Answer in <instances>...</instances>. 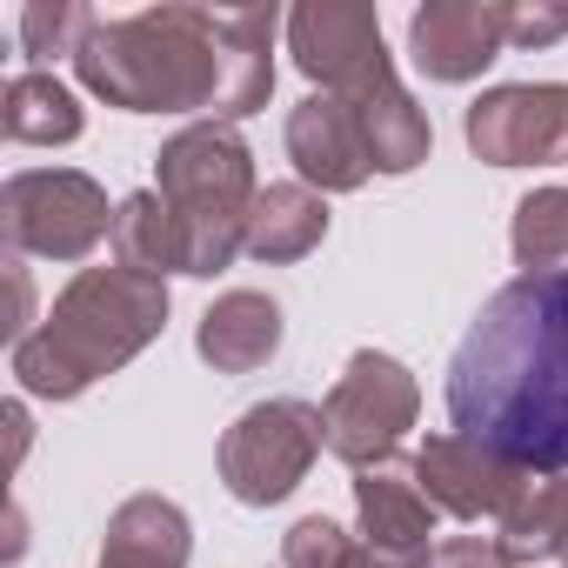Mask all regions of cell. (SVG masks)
Wrapping results in <instances>:
<instances>
[{
	"instance_id": "11",
	"label": "cell",
	"mask_w": 568,
	"mask_h": 568,
	"mask_svg": "<svg viewBox=\"0 0 568 568\" xmlns=\"http://www.w3.org/2000/svg\"><path fill=\"white\" fill-rule=\"evenodd\" d=\"M288 34H295V61L315 81H328L335 94H348V88H362L368 74L388 68L375 8H302L288 21Z\"/></svg>"
},
{
	"instance_id": "6",
	"label": "cell",
	"mask_w": 568,
	"mask_h": 568,
	"mask_svg": "<svg viewBox=\"0 0 568 568\" xmlns=\"http://www.w3.org/2000/svg\"><path fill=\"white\" fill-rule=\"evenodd\" d=\"M322 422H328V448H335L342 462H355V468L375 462V468H382L388 448L402 442V428L415 422V382H408V368H402L395 355L362 348V355L348 362V375L335 382Z\"/></svg>"
},
{
	"instance_id": "3",
	"label": "cell",
	"mask_w": 568,
	"mask_h": 568,
	"mask_svg": "<svg viewBox=\"0 0 568 568\" xmlns=\"http://www.w3.org/2000/svg\"><path fill=\"white\" fill-rule=\"evenodd\" d=\"M161 315H168L161 274L88 267L61 295V308L48 315V328L14 342V375L34 395H81L94 375H108L134 348H148L161 335Z\"/></svg>"
},
{
	"instance_id": "12",
	"label": "cell",
	"mask_w": 568,
	"mask_h": 568,
	"mask_svg": "<svg viewBox=\"0 0 568 568\" xmlns=\"http://www.w3.org/2000/svg\"><path fill=\"white\" fill-rule=\"evenodd\" d=\"M288 154H295L302 181H315V187H362L375 168L368 134L342 94H315L288 114Z\"/></svg>"
},
{
	"instance_id": "14",
	"label": "cell",
	"mask_w": 568,
	"mask_h": 568,
	"mask_svg": "<svg viewBox=\"0 0 568 568\" xmlns=\"http://www.w3.org/2000/svg\"><path fill=\"white\" fill-rule=\"evenodd\" d=\"M342 101L355 108V121H362L368 154H375L382 174H408L415 161H428V121H422V108L402 94V81H395L388 68L368 74L362 88H348Z\"/></svg>"
},
{
	"instance_id": "17",
	"label": "cell",
	"mask_w": 568,
	"mask_h": 568,
	"mask_svg": "<svg viewBox=\"0 0 568 568\" xmlns=\"http://www.w3.org/2000/svg\"><path fill=\"white\" fill-rule=\"evenodd\" d=\"M328 234V207L308 187H261L254 214H247V254L254 261H295Z\"/></svg>"
},
{
	"instance_id": "16",
	"label": "cell",
	"mask_w": 568,
	"mask_h": 568,
	"mask_svg": "<svg viewBox=\"0 0 568 568\" xmlns=\"http://www.w3.org/2000/svg\"><path fill=\"white\" fill-rule=\"evenodd\" d=\"M101 568H187V515L161 495H134L108 528Z\"/></svg>"
},
{
	"instance_id": "20",
	"label": "cell",
	"mask_w": 568,
	"mask_h": 568,
	"mask_svg": "<svg viewBox=\"0 0 568 568\" xmlns=\"http://www.w3.org/2000/svg\"><path fill=\"white\" fill-rule=\"evenodd\" d=\"M568 254V187H535L515 207V261L528 274H548Z\"/></svg>"
},
{
	"instance_id": "4",
	"label": "cell",
	"mask_w": 568,
	"mask_h": 568,
	"mask_svg": "<svg viewBox=\"0 0 568 568\" xmlns=\"http://www.w3.org/2000/svg\"><path fill=\"white\" fill-rule=\"evenodd\" d=\"M161 201L181 221L187 274H221L227 254L247 241L254 214V168L227 128H187L161 148Z\"/></svg>"
},
{
	"instance_id": "21",
	"label": "cell",
	"mask_w": 568,
	"mask_h": 568,
	"mask_svg": "<svg viewBox=\"0 0 568 568\" xmlns=\"http://www.w3.org/2000/svg\"><path fill=\"white\" fill-rule=\"evenodd\" d=\"M362 548L328 521V515H308L288 528V548H281V568H355Z\"/></svg>"
},
{
	"instance_id": "7",
	"label": "cell",
	"mask_w": 568,
	"mask_h": 568,
	"mask_svg": "<svg viewBox=\"0 0 568 568\" xmlns=\"http://www.w3.org/2000/svg\"><path fill=\"white\" fill-rule=\"evenodd\" d=\"M108 201L88 174H14L8 181V241L74 261L108 234Z\"/></svg>"
},
{
	"instance_id": "10",
	"label": "cell",
	"mask_w": 568,
	"mask_h": 568,
	"mask_svg": "<svg viewBox=\"0 0 568 568\" xmlns=\"http://www.w3.org/2000/svg\"><path fill=\"white\" fill-rule=\"evenodd\" d=\"M415 481H422V495H428L435 508H448V515H462V521H481V515L501 521V515L515 508V495H521L535 475H521V468L481 455V448L462 442V435H435V442L422 448V462H415Z\"/></svg>"
},
{
	"instance_id": "13",
	"label": "cell",
	"mask_w": 568,
	"mask_h": 568,
	"mask_svg": "<svg viewBox=\"0 0 568 568\" xmlns=\"http://www.w3.org/2000/svg\"><path fill=\"white\" fill-rule=\"evenodd\" d=\"M355 501H362V528H368V548L402 561V568H422L435 555V501L422 495L415 475H395V468H362L355 481Z\"/></svg>"
},
{
	"instance_id": "8",
	"label": "cell",
	"mask_w": 568,
	"mask_h": 568,
	"mask_svg": "<svg viewBox=\"0 0 568 568\" xmlns=\"http://www.w3.org/2000/svg\"><path fill=\"white\" fill-rule=\"evenodd\" d=\"M468 148L495 168H528V161H568V88H495L468 108Z\"/></svg>"
},
{
	"instance_id": "23",
	"label": "cell",
	"mask_w": 568,
	"mask_h": 568,
	"mask_svg": "<svg viewBox=\"0 0 568 568\" xmlns=\"http://www.w3.org/2000/svg\"><path fill=\"white\" fill-rule=\"evenodd\" d=\"M422 568H515L501 541H481V535H455V541H435V555Z\"/></svg>"
},
{
	"instance_id": "22",
	"label": "cell",
	"mask_w": 568,
	"mask_h": 568,
	"mask_svg": "<svg viewBox=\"0 0 568 568\" xmlns=\"http://www.w3.org/2000/svg\"><path fill=\"white\" fill-rule=\"evenodd\" d=\"M88 28H94V14H81V8H28V21H21V41H28V54H74L81 41H88Z\"/></svg>"
},
{
	"instance_id": "25",
	"label": "cell",
	"mask_w": 568,
	"mask_h": 568,
	"mask_svg": "<svg viewBox=\"0 0 568 568\" xmlns=\"http://www.w3.org/2000/svg\"><path fill=\"white\" fill-rule=\"evenodd\" d=\"M355 568H402V561H388V555H375V548H362V561Z\"/></svg>"
},
{
	"instance_id": "1",
	"label": "cell",
	"mask_w": 568,
	"mask_h": 568,
	"mask_svg": "<svg viewBox=\"0 0 568 568\" xmlns=\"http://www.w3.org/2000/svg\"><path fill=\"white\" fill-rule=\"evenodd\" d=\"M455 435L535 475L568 468V267L515 274L448 362Z\"/></svg>"
},
{
	"instance_id": "5",
	"label": "cell",
	"mask_w": 568,
	"mask_h": 568,
	"mask_svg": "<svg viewBox=\"0 0 568 568\" xmlns=\"http://www.w3.org/2000/svg\"><path fill=\"white\" fill-rule=\"evenodd\" d=\"M322 442H328V422H322V408H308V402H261V408H247L234 428H227V442H221V475H227V488H234V501H247V508H267V501H281L302 475H308V462L322 455Z\"/></svg>"
},
{
	"instance_id": "15",
	"label": "cell",
	"mask_w": 568,
	"mask_h": 568,
	"mask_svg": "<svg viewBox=\"0 0 568 568\" xmlns=\"http://www.w3.org/2000/svg\"><path fill=\"white\" fill-rule=\"evenodd\" d=\"M281 348V308L254 288H234L221 295L207 315H201V355L221 368V375H247L261 368L267 355Z\"/></svg>"
},
{
	"instance_id": "19",
	"label": "cell",
	"mask_w": 568,
	"mask_h": 568,
	"mask_svg": "<svg viewBox=\"0 0 568 568\" xmlns=\"http://www.w3.org/2000/svg\"><path fill=\"white\" fill-rule=\"evenodd\" d=\"M8 134L14 141H74L81 134V108L61 81L48 74H21L8 88Z\"/></svg>"
},
{
	"instance_id": "2",
	"label": "cell",
	"mask_w": 568,
	"mask_h": 568,
	"mask_svg": "<svg viewBox=\"0 0 568 568\" xmlns=\"http://www.w3.org/2000/svg\"><path fill=\"white\" fill-rule=\"evenodd\" d=\"M274 14H207L161 8L134 21H94L74 48V68L94 94L128 114H254L274 88L267 61Z\"/></svg>"
},
{
	"instance_id": "9",
	"label": "cell",
	"mask_w": 568,
	"mask_h": 568,
	"mask_svg": "<svg viewBox=\"0 0 568 568\" xmlns=\"http://www.w3.org/2000/svg\"><path fill=\"white\" fill-rule=\"evenodd\" d=\"M508 28H515V8H501V0H448V8L415 14L408 48L428 81H468L508 48Z\"/></svg>"
},
{
	"instance_id": "18",
	"label": "cell",
	"mask_w": 568,
	"mask_h": 568,
	"mask_svg": "<svg viewBox=\"0 0 568 568\" xmlns=\"http://www.w3.org/2000/svg\"><path fill=\"white\" fill-rule=\"evenodd\" d=\"M114 247H121V267H141V274H161V267H187V241H181V221L161 194H128L121 214H114Z\"/></svg>"
},
{
	"instance_id": "26",
	"label": "cell",
	"mask_w": 568,
	"mask_h": 568,
	"mask_svg": "<svg viewBox=\"0 0 568 568\" xmlns=\"http://www.w3.org/2000/svg\"><path fill=\"white\" fill-rule=\"evenodd\" d=\"M561 555H568V541H561Z\"/></svg>"
},
{
	"instance_id": "24",
	"label": "cell",
	"mask_w": 568,
	"mask_h": 568,
	"mask_svg": "<svg viewBox=\"0 0 568 568\" xmlns=\"http://www.w3.org/2000/svg\"><path fill=\"white\" fill-rule=\"evenodd\" d=\"M561 34H568V8H535V14L515 8V28H508L515 48H548V41H561Z\"/></svg>"
}]
</instances>
